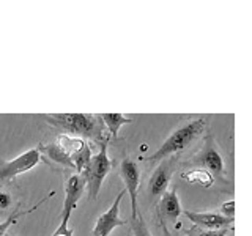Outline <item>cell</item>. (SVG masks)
Here are the masks:
<instances>
[{"instance_id":"cell-19","label":"cell","mask_w":252,"mask_h":236,"mask_svg":"<svg viewBox=\"0 0 252 236\" xmlns=\"http://www.w3.org/2000/svg\"><path fill=\"white\" fill-rule=\"evenodd\" d=\"M219 214H222L224 217H228V219H233V214H235V202L233 200H228V202L220 205V212H219Z\"/></svg>"},{"instance_id":"cell-5","label":"cell","mask_w":252,"mask_h":236,"mask_svg":"<svg viewBox=\"0 0 252 236\" xmlns=\"http://www.w3.org/2000/svg\"><path fill=\"white\" fill-rule=\"evenodd\" d=\"M120 175L123 178V183L126 186V192L129 195L131 200V220L136 219L139 214L137 209V192L140 186V169L137 161H134L132 157H123L120 162Z\"/></svg>"},{"instance_id":"cell-9","label":"cell","mask_w":252,"mask_h":236,"mask_svg":"<svg viewBox=\"0 0 252 236\" xmlns=\"http://www.w3.org/2000/svg\"><path fill=\"white\" fill-rule=\"evenodd\" d=\"M85 179L82 175L74 173L71 175L66 181L65 186V200H63V214H62V222L60 225H68L71 212L76 208V205L81 200V197L85 191Z\"/></svg>"},{"instance_id":"cell-18","label":"cell","mask_w":252,"mask_h":236,"mask_svg":"<svg viewBox=\"0 0 252 236\" xmlns=\"http://www.w3.org/2000/svg\"><path fill=\"white\" fill-rule=\"evenodd\" d=\"M13 205V197L8 191H3L0 189V211H6L10 209Z\"/></svg>"},{"instance_id":"cell-13","label":"cell","mask_w":252,"mask_h":236,"mask_svg":"<svg viewBox=\"0 0 252 236\" xmlns=\"http://www.w3.org/2000/svg\"><path fill=\"white\" fill-rule=\"evenodd\" d=\"M102 124H104V128L107 129V132L112 136L114 139L118 137V131H120V128L123 124H129L132 123L131 118L125 117L122 114H101L99 115Z\"/></svg>"},{"instance_id":"cell-17","label":"cell","mask_w":252,"mask_h":236,"mask_svg":"<svg viewBox=\"0 0 252 236\" xmlns=\"http://www.w3.org/2000/svg\"><path fill=\"white\" fill-rule=\"evenodd\" d=\"M131 227H132V233L134 236H153L152 233H150L148 230V225L145 224V220H144V216L137 214L136 219H132L131 220Z\"/></svg>"},{"instance_id":"cell-14","label":"cell","mask_w":252,"mask_h":236,"mask_svg":"<svg viewBox=\"0 0 252 236\" xmlns=\"http://www.w3.org/2000/svg\"><path fill=\"white\" fill-rule=\"evenodd\" d=\"M54 194H55L54 191H52L51 194H47L41 202H38V205H35V206H32V208H30V209H27V211L14 209V212H13V214H11L10 217H8L6 220H3V222H0V236H5V235H6V232H8V228H10L11 225H14L16 222H18V220H19L22 216H27V214H30V212H33L35 209H38V208L41 206V205L47 200V199H51V197H52Z\"/></svg>"},{"instance_id":"cell-21","label":"cell","mask_w":252,"mask_h":236,"mask_svg":"<svg viewBox=\"0 0 252 236\" xmlns=\"http://www.w3.org/2000/svg\"><path fill=\"white\" fill-rule=\"evenodd\" d=\"M52 236H73V228H69L68 225H59Z\"/></svg>"},{"instance_id":"cell-4","label":"cell","mask_w":252,"mask_h":236,"mask_svg":"<svg viewBox=\"0 0 252 236\" xmlns=\"http://www.w3.org/2000/svg\"><path fill=\"white\" fill-rule=\"evenodd\" d=\"M107 144H109V139H106L101 144L99 153L92 156V159H90L89 165H87V169L82 173H79V175L84 177L85 184H87L85 187H89L90 197L93 200L98 197L102 181H104L107 173L110 172V169H112V161H110V157L107 154Z\"/></svg>"},{"instance_id":"cell-15","label":"cell","mask_w":252,"mask_h":236,"mask_svg":"<svg viewBox=\"0 0 252 236\" xmlns=\"http://www.w3.org/2000/svg\"><path fill=\"white\" fill-rule=\"evenodd\" d=\"M181 178L186 179L188 183H200L205 187H211L213 183H215L213 178L205 170H202V169L192 170V172H183V173H181Z\"/></svg>"},{"instance_id":"cell-8","label":"cell","mask_w":252,"mask_h":236,"mask_svg":"<svg viewBox=\"0 0 252 236\" xmlns=\"http://www.w3.org/2000/svg\"><path fill=\"white\" fill-rule=\"evenodd\" d=\"M126 194V191H120L118 195L115 197L114 203L110 205V208L102 212V214L96 219V224L93 227V236H109L112 233L117 227H122L126 224V220L120 219V203L123 200V195Z\"/></svg>"},{"instance_id":"cell-6","label":"cell","mask_w":252,"mask_h":236,"mask_svg":"<svg viewBox=\"0 0 252 236\" xmlns=\"http://www.w3.org/2000/svg\"><path fill=\"white\" fill-rule=\"evenodd\" d=\"M39 157H41L39 149L32 148L29 151L19 154L18 157H14L13 161L0 162V181L13 179L18 175H22V173L32 170L39 162Z\"/></svg>"},{"instance_id":"cell-2","label":"cell","mask_w":252,"mask_h":236,"mask_svg":"<svg viewBox=\"0 0 252 236\" xmlns=\"http://www.w3.org/2000/svg\"><path fill=\"white\" fill-rule=\"evenodd\" d=\"M207 123H208L207 118L202 117V118H194V120L181 124L180 128H177L162 142L161 147L158 148L152 156L147 157V161L148 162L162 161L173 154H178L180 151H183L188 145H191L197 137H200L205 132Z\"/></svg>"},{"instance_id":"cell-16","label":"cell","mask_w":252,"mask_h":236,"mask_svg":"<svg viewBox=\"0 0 252 236\" xmlns=\"http://www.w3.org/2000/svg\"><path fill=\"white\" fill-rule=\"evenodd\" d=\"M230 228H222V230H205V228L199 227H191L185 232L186 236H227Z\"/></svg>"},{"instance_id":"cell-7","label":"cell","mask_w":252,"mask_h":236,"mask_svg":"<svg viewBox=\"0 0 252 236\" xmlns=\"http://www.w3.org/2000/svg\"><path fill=\"white\" fill-rule=\"evenodd\" d=\"M175 161H177V157H167V159H162L161 164L158 165V169L153 172V175L150 177L148 194L152 199H155V200L161 199L162 194L169 189L170 179L173 175V169H175Z\"/></svg>"},{"instance_id":"cell-10","label":"cell","mask_w":252,"mask_h":236,"mask_svg":"<svg viewBox=\"0 0 252 236\" xmlns=\"http://www.w3.org/2000/svg\"><path fill=\"white\" fill-rule=\"evenodd\" d=\"M185 216L191 220L194 227L205 228V230H222V228H232L233 219L224 217L219 212L213 211H185Z\"/></svg>"},{"instance_id":"cell-1","label":"cell","mask_w":252,"mask_h":236,"mask_svg":"<svg viewBox=\"0 0 252 236\" xmlns=\"http://www.w3.org/2000/svg\"><path fill=\"white\" fill-rule=\"evenodd\" d=\"M46 121L54 128L66 131L77 139H90L96 144H102L106 139V128L99 115L92 114H51L43 115Z\"/></svg>"},{"instance_id":"cell-22","label":"cell","mask_w":252,"mask_h":236,"mask_svg":"<svg viewBox=\"0 0 252 236\" xmlns=\"http://www.w3.org/2000/svg\"><path fill=\"white\" fill-rule=\"evenodd\" d=\"M5 236H10V235H5Z\"/></svg>"},{"instance_id":"cell-12","label":"cell","mask_w":252,"mask_h":236,"mask_svg":"<svg viewBox=\"0 0 252 236\" xmlns=\"http://www.w3.org/2000/svg\"><path fill=\"white\" fill-rule=\"evenodd\" d=\"M38 149H39V153H44L51 161L57 162L66 169H73V164H71L68 153L62 148V145L59 144V142H52V144L41 145V147H38Z\"/></svg>"},{"instance_id":"cell-11","label":"cell","mask_w":252,"mask_h":236,"mask_svg":"<svg viewBox=\"0 0 252 236\" xmlns=\"http://www.w3.org/2000/svg\"><path fill=\"white\" fill-rule=\"evenodd\" d=\"M156 209L159 211V214L164 217V220L175 222L181 212H183L178 194H177V187H172L170 191H165L162 194V197L159 199V205H158Z\"/></svg>"},{"instance_id":"cell-3","label":"cell","mask_w":252,"mask_h":236,"mask_svg":"<svg viewBox=\"0 0 252 236\" xmlns=\"http://www.w3.org/2000/svg\"><path fill=\"white\" fill-rule=\"evenodd\" d=\"M191 165H197L202 170H205L208 175L213 178V181H218L220 184H227V177H225V164H224V157L220 154L219 148L216 145L215 139H213L211 134H207V137L203 140V145L199 149L191 162Z\"/></svg>"},{"instance_id":"cell-20","label":"cell","mask_w":252,"mask_h":236,"mask_svg":"<svg viewBox=\"0 0 252 236\" xmlns=\"http://www.w3.org/2000/svg\"><path fill=\"white\" fill-rule=\"evenodd\" d=\"M156 214H158V224H159V227H161V232H162V235H164V236H173V233L169 230L167 222H165L164 217L159 214V211H158V209H156Z\"/></svg>"}]
</instances>
